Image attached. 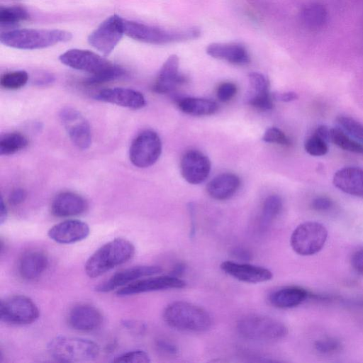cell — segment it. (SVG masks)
Returning a JSON list of instances; mask_svg holds the SVG:
<instances>
[{
    "label": "cell",
    "instance_id": "5b68a950",
    "mask_svg": "<svg viewBox=\"0 0 363 363\" xmlns=\"http://www.w3.org/2000/svg\"><path fill=\"white\" fill-rule=\"evenodd\" d=\"M47 349L50 355L61 362H86L94 360L99 354V346L85 338L57 336L52 339Z\"/></svg>",
    "mask_w": 363,
    "mask_h": 363
},
{
    "label": "cell",
    "instance_id": "d6986e66",
    "mask_svg": "<svg viewBox=\"0 0 363 363\" xmlns=\"http://www.w3.org/2000/svg\"><path fill=\"white\" fill-rule=\"evenodd\" d=\"M95 98L99 101L133 109H140L146 104L145 99L140 92L128 88L104 89L99 91Z\"/></svg>",
    "mask_w": 363,
    "mask_h": 363
},
{
    "label": "cell",
    "instance_id": "e575fe53",
    "mask_svg": "<svg viewBox=\"0 0 363 363\" xmlns=\"http://www.w3.org/2000/svg\"><path fill=\"white\" fill-rule=\"evenodd\" d=\"M337 122L349 135L363 144V124L349 116H339Z\"/></svg>",
    "mask_w": 363,
    "mask_h": 363
},
{
    "label": "cell",
    "instance_id": "8fae6325",
    "mask_svg": "<svg viewBox=\"0 0 363 363\" xmlns=\"http://www.w3.org/2000/svg\"><path fill=\"white\" fill-rule=\"evenodd\" d=\"M59 60L69 67L91 75L100 74L114 65L94 52L82 49L68 50L60 55Z\"/></svg>",
    "mask_w": 363,
    "mask_h": 363
},
{
    "label": "cell",
    "instance_id": "7a4b0ae2",
    "mask_svg": "<svg viewBox=\"0 0 363 363\" xmlns=\"http://www.w3.org/2000/svg\"><path fill=\"white\" fill-rule=\"evenodd\" d=\"M72 38V34L64 30L23 28L2 33L0 41L16 49L36 50L69 41Z\"/></svg>",
    "mask_w": 363,
    "mask_h": 363
},
{
    "label": "cell",
    "instance_id": "7dc6e473",
    "mask_svg": "<svg viewBox=\"0 0 363 363\" xmlns=\"http://www.w3.org/2000/svg\"><path fill=\"white\" fill-rule=\"evenodd\" d=\"M272 95L274 99H277L284 102H289L298 99L297 94L293 91L284 92Z\"/></svg>",
    "mask_w": 363,
    "mask_h": 363
},
{
    "label": "cell",
    "instance_id": "f1b7e54d",
    "mask_svg": "<svg viewBox=\"0 0 363 363\" xmlns=\"http://www.w3.org/2000/svg\"><path fill=\"white\" fill-rule=\"evenodd\" d=\"M282 208V200L278 195H271L264 201L260 217L259 228L265 231L273 220L280 213Z\"/></svg>",
    "mask_w": 363,
    "mask_h": 363
},
{
    "label": "cell",
    "instance_id": "52a82bcc",
    "mask_svg": "<svg viewBox=\"0 0 363 363\" xmlns=\"http://www.w3.org/2000/svg\"><path fill=\"white\" fill-rule=\"evenodd\" d=\"M328 230L321 223L307 221L299 224L293 231L290 244L298 255L309 256L318 253L324 247Z\"/></svg>",
    "mask_w": 363,
    "mask_h": 363
},
{
    "label": "cell",
    "instance_id": "277c9868",
    "mask_svg": "<svg viewBox=\"0 0 363 363\" xmlns=\"http://www.w3.org/2000/svg\"><path fill=\"white\" fill-rule=\"evenodd\" d=\"M124 32L128 37L143 43L164 45L197 38L201 35L198 28L167 30L160 27L124 19Z\"/></svg>",
    "mask_w": 363,
    "mask_h": 363
},
{
    "label": "cell",
    "instance_id": "c3c4849f",
    "mask_svg": "<svg viewBox=\"0 0 363 363\" xmlns=\"http://www.w3.org/2000/svg\"><path fill=\"white\" fill-rule=\"evenodd\" d=\"M313 134H315L317 136H318L319 138H322L323 140H324L327 143L328 141H330V129H328L325 125H320V126H318L315 129V130Z\"/></svg>",
    "mask_w": 363,
    "mask_h": 363
},
{
    "label": "cell",
    "instance_id": "74e56055",
    "mask_svg": "<svg viewBox=\"0 0 363 363\" xmlns=\"http://www.w3.org/2000/svg\"><path fill=\"white\" fill-rule=\"evenodd\" d=\"M114 362L122 363H147L150 362V357L143 350H133L123 353L113 359Z\"/></svg>",
    "mask_w": 363,
    "mask_h": 363
},
{
    "label": "cell",
    "instance_id": "2e32d148",
    "mask_svg": "<svg viewBox=\"0 0 363 363\" xmlns=\"http://www.w3.org/2000/svg\"><path fill=\"white\" fill-rule=\"evenodd\" d=\"M220 269L230 277L246 283L265 282L273 277L269 269L248 263L225 261L221 263Z\"/></svg>",
    "mask_w": 363,
    "mask_h": 363
},
{
    "label": "cell",
    "instance_id": "816d5d0a",
    "mask_svg": "<svg viewBox=\"0 0 363 363\" xmlns=\"http://www.w3.org/2000/svg\"><path fill=\"white\" fill-rule=\"evenodd\" d=\"M7 218V208L4 202L3 199L1 200V208H0V223L2 225Z\"/></svg>",
    "mask_w": 363,
    "mask_h": 363
},
{
    "label": "cell",
    "instance_id": "d590c367",
    "mask_svg": "<svg viewBox=\"0 0 363 363\" xmlns=\"http://www.w3.org/2000/svg\"><path fill=\"white\" fill-rule=\"evenodd\" d=\"M248 78L250 88L251 89L250 96L269 94V81L264 75L259 72H251Z\"/></svg>",
    "mask_w": 363,
    "mask_h": 363
},
{
    "label": "cell",
    "instance_id": "ac0fdd59",
    "mask_svg": "<svg viewBox=\"0 0 363 363\" xmlns=\"http://www.w3.org/2000/svg\"><path fill=\"white\" fill-rule=\"evenodd\" d=\"M67 321L69 326L77 331L91 332L101 326L103 316L96 307L79 303L69 311Z\"/></svg>",
    "mask_w": 363,
    "mask_h": 363
},
{
    "label": "cell",
    "instance_id": "d4e9b609",
    "mask_svg": "<svg viewBox=\"0 0 363 363\" xmlns=\"http://www.w3.org/2000/svg\"><path fill=\"white\" fill-rule=\"evenodd\" d=\"M240 186V178L232 173H223L215 177L206 186L208 195L216 200L232 197Z\"/></svg>",
    "mask_w": 363,
    "mask_h": 363
},
{
    "label": "cell",
    "instance_id": "44dd1931",
    "mask_svg": "<svg viewBox=\"0 0 363 363\" xmlns=\"http://www.w3.org/2000/svg\"><path fill=\"white\" fill-rule=\"evenodd\" d=\"M87 208L86 200L80 195L72 191H63L53 199L51 212L60 218L80 215Z\"/></svg>",
    "mask_w": 363,
    "mask_h": 363
},
{
    "label": "cell",
    "instance_id": "f6af8a7d",
    "mask_svg": "<svg viewBox=\"0 0 363 363\" xmlns=\"http://www.w3.org/2000/svg\"><path fill=\"white\" fill-rule=\"evenodd\" d=\"M351 264L356 272L363 275V248L357 250L352 255Z\"/></svg>",
    "mask_w": 363,
    "mask_h": 363
},
{
    "label": "cell",
    "instance_id": "8992f818",
    "mask_svg": "<svg viewBox=\"0 0 363 363\" xmlns=\"http://www.w3.org/2000/svg\"><path fill=\"white\" fill-rule=\"evenodd\" d=\"M237 330L244 338L260 342L277 341L288 334L287 327L269 316L250 314L240 318Z\"/></svg>",
    "mask_w": 363,
    "mask_h": 363
},
{
    "label": "cell",
    "instance_id": "603a6c76",
    "mask_svg": "<svg viewBox=\"0 0 363 363\" xmlns=\"http://www.w3.org/2000/svg\"><path fill=\"white\" fill-rule=\"evenodd\" d=\"M333 183L347 194L363 198V169L355 167L342 168L335 173Z\"/></svg>",
    "mask_w": 363,
    "mask_h": 363
},
{
    "label": "cell",
    "instance_id": "bcb514c9",
    "mask_svg": "<svg viewBox=\"0 0 363 363\" xmlns=\"http://www.w3.org/2000/svg\"><path fill=\"white\" fill-rule=\"evenodd\" d=\"M156 345L160 351L166 354H174L178 352V349L176 345L164 340H158Z\"/></svg>",
    "mask_w": 363,
    "mask_h": 363
},
{
    "label": "cell",
    "instance_id": "60d3db41",
    "mask_svg": "<svg viewBox=\"0 0 363 363\" xmlns=\"http://www.w3.org/2000/svg\"><path fill=\"white\" fill-rule=\"evenodd\" d=\"M273 95L269 93L260 96H250L248 103L257 109L269 111L273 108Z\"/></svg>",
    "mask_w": 363,
    "mask_h": 363
},
{
    "label": "cell",
    "instance_id": "ffe728a7",
    "mask_svg": "<svg viewBox=\"0 0 363 363\" xmlns=\"http://www.w3.org/2000/svg\"><path fill=\"white\" fill-rule=\"evenodd\" d=\"M179 60L176 55H172L167 59L154 83V91L167 94L185 82V77L179 72Z\"/></svg>",
    "mask_w": 363,
    "mask_h": 363
},
{
    "label": "cell",
    "instance_id": "8d00e7d4",
    "mask_svg": "<svg viewBox=\"0 0 363 363\" xmlns=\"http://www.w3.org/2000/svg\"><path fill=\"white\" fill-rule=\"evenodd\" d=\"M327 143L326 141L313 134L306 140L304 148L312 156H322L328 151Z\"/></svg>",
    "mask_w": 363,
    "mask_h": 363
},
{
    "label": "cell",
    "instance_id": "4dcf8cb0",
    "mask_svg": "<svg viewBox=\"0 0 363 363\" xmlns=\"http://www.w3.org/2000/svg\"><path fill=\"white\" fill-rule=\"evenodd\" d=\"M330 141L342 150L363 154V144L351 138L342 128L330 129Z\"/></svg>",
    "mask_w": 363,
    "mask_h": 363
},
{
    "label": "cell",
    "instance_id": "7402d4cb",
    "mask_svg": "<svg viewBox=\"0 0 363 363\" xmlns=\"http://www.w3.org/2000/svg\"><path fill=\"white\" fill-rule=\"evenodd\" d=\"M206 51L213 58L236 65H247L250 61V55L245 47L237 43H213L207 46Z\"/></svg>",
    "mask_w": 363,
    "mask_h": 363
},
{
    "label": "cell",
    "instance_id": "ba28073f",
    "mask_svg": "<svg viewBox=\"0 0 363 363\" xmlns=\"http://www.w3.org/2000/svg\"><path fill=\"white\" fill-rule=\"evenodd\" d=\"M39 315L38 306L26 296L13 295L1 301L0 318L6 323L16 325L31 324Z\"/></svg>",
    "mask_w": 363,
    "mask_h": 363
},
{
    "label": "cell",
    "instance_id": "d6a6232c",
    "mask_svg": "<svg viewBox=\"0 0 363 363\" xmlns=\"http://www.w3.org/2000/svg\"><path fill=\"white\" fill-rule=\"evenodd\" d=\"M28 80V74L24 70L6 72L1 75V86L6 89H18L23 87Z\"/></svg>",
    "mask_w": 363,
    "mask_h": 363
},
{
    "label": "cell",
    "instance_id": "3957f363",
    "mask_svg": "<svg viewBox=\"0 0 363 363\" xmlns=\"http://www.w3.org/2000/svg\"><path fill=\"white\" fill-rule=\"evenodd\" d=\"M163 319L178 330L201 333L212 325V318L204 308L187 301H174L164 310Z\"/></svg>",
    "mask_w": 363,
    "mask_h": 363
},
{
    "label": "cell",
    "instance_id": "b9f144b4",
    "mask_svg": "<svg viewBox=\"0 0 363 363\" xmlns=\"http://www.w3.org/2000/svg\"><path fill=\"white\" fill-rule=\"evenodd\" d=\"M236 85L232 82H224L217 89V97L219 101L225 102L230 100L236 94Z\"/></svg>",
    "mask_w": 363,
    "mask_h": 363
},
{
    "label": "cell",
    "instance_id": "4fadbf2b",
    "mask_svg": "<svg viewBox=\"0 0 363 363\" xmlns=\"http://www.w3.org/2000/svg\"><path fill=\"white\" fill-rule=\"evenodd\" d=\"M186 281L179 277L169 275L150 276L136 280L116 291L118 296H126L141 293L155 291L182 289L185 287Z\"/></svg>",
    "mask_w": 363,
    "mask_h": 363
},
{
    "label": "cell",
    "instance_id": "e0dca14e",
    "mask_svg": "<svg viewBox=\"0 0 363 363\" xmlns=\"http://www.w3.org/2000/svg\"><path fill=\"white\" fill-rule=\"evenodd\" d=\"M90 233L89 226L82 220H66L54 225L48 232L49 238L60 244H72L86 239Z\"/></svg>",
    "mask_w": 363,
    "mask_h": 363
},
{
    "label": "cell",
    "instance_id": "cb8c5ba5",
    "mask_svg": "<svg viewBox=\"0 0 363 363\" xmlns=\"http://www.w3.org/2000/svg\"><path fill=\"white\" fill-rule=\"evenodd\" d=\"M48 265V259L44 252L39 250L26 251L20 257L18 270L20 276L26 280L39 278Z\"/></svg>",
    "mask_w": 363,
    "mask_h": 363
},
{
    "label": "cell",
    "instance_id": "681fc988",
    "mask_svg": "<svg viewBox=\"0 0 363 363\" xmlns=\"http://www.w3.org/2000/svg\"><path fill=\"white\" fill-rule=\"evenodd\" d=\"M233 255L241 260H249L250 259V253L244 249L236 248L233 250Z\"/></svg>",
    "mask_w": 363,
    "mask_h": 363
},
{
    "label": "cell",
    "instance_id": "f35d334b",
    "mask_svg": "<svg viewBox=\"0 0 363 363\" xmlns=\"http://www.w3.org/2000/svg\"><path fill=\"white\" fill-rule=\"evenodd\" d=\"M262 140L269 143H276L281 145H289L290 139L286 134L277 128H267L262 137Z\"/></svg>",
    "mask_w": 363,
    "mask_h": 363
},
{
    "label": "cell",
    "instance_id": "4316f807",
    "mask_svg": "<svg viewBox=\"0 0 363 363\" xmlns=\"http://www.w3.org/2000/svg\"><path fill=\"white\" fill-rule=\"evenodd\" d=\"M179 108L184 113L195 116H209L218 110V104L214 101L195 97H186L178 101Z\"/></svg>",
    "mask_w": 363,
    "mask_h": 363
},
{
    "label": "cell",
    "instance_id": "9a60e30c",
    "mask_svg": "<svg viewBox=\"0 0 363 363\" xmlns=\"http://www.w3.org/2000/svg\"><path fill=\"white\" fill-rule=\"evenodd\" d=\"M181 174L189 184H199L203 182L209 175L211 162L203 152L191 150L182 157L180 163Z\"/></svg>",
    "mask_w": 363,
    "mask_h": 363
},
{
    "label": "cell",
    "instance_id": "7bdbcfd3",
    "mask_svg": "<svg viewBox=\"0 0 363 363\" xmlns=\"http://www.w3.org/2000/svg\"><path fill=\"white\" fill-rule=\"evenodd\" d=\"M332 200L325 196L316 197L311 202L312 208L318 211H328L332 207Z\"/></svg>",
    "mask_w": 363,
    "mask_h": 363
},
{
    "label": "cell",
    "instance_id": "ab89813d",
    "mask_svg": "<svg viewBox=\"0 0 363 363\" xmlns=\"http://www.w3.org/2000/svg\"><path fill=\"white\" fill-rule=\"evenodd\" d=\"M315 349L323 354H333L341 347L340 342L333 337H325L317 340L314 345Z\"/></svg>",
    "mask_w": 363,
    "mask_h": 363
},
{
    "label": "cell",
    "instance_id": "5bb4252c",
    "mask_svg": "<svg viewBox=\"0 0 363 363\" xmlns=\"http://www.w3.org/2000/svg\"><path fill=\"white\" fill-rule=\"evenodd\" d=\"M162 269L159 266L143 265L123 269L115 273L108 279L95 287V291L101 293L111 291L123 287L140 279L160 274Z\"/></svg>",
    "mask_w": 363,
    "mask_h": 363
},
{
    "label": "cell",
    "instance_id": "f546056e",
    "mask_svg": "<svg viewBox=\"0 0 363 363\" xmlns=\"http://www.w3.org/2000/svg\"><path fill=\"white\" fill-rule=\"evenodd\" d=\"M28 145V138L23 134L18 132L6 133L0 138V155L15 154L26 148Z\"/></svg>",
    "mask_w": 363,
    "mask_h": 363
},
{
    "label": "cell",
    "instance_id": "83f0119b",
    "mask_svg": "<svg viewBox=\"0 0 363 363\" xmlns=\"http://www.w3.org/2000/svg\"><path fill=\"white\" fill-rule=\"evenodd\" d=\"M327 18L325 7L319 3L308 4L301 12L302 23L306 28L313 30L322 28L326 23Z\"/></svg>",
    "mask_w": 363,
    "mask_h": 363
},
{
    "label": "cell",
    "instance_id": "ee69618b",
    "mask_svg": "<svg viewBox=\"0 0 363 363\" xmlns=\"http://www.w3.org/2000/svg\"><path fill=\"white\" fill-rule=\"evenodd\" d=\"M27 197V192L25 189L18 188L11 191L9 197V203L13 206L22 203Z\"/></svg>",
    "mask_w": 363,
    "mask_h": 363
},
{
    "label": "cell",
    "instance_id": "1f68e13d",
    "mask_svg": "<svg viewBox=\"0 0 363 363\" xmlns=\"http://www.w3.org/2000/svg\"><path fill=\"white\" fill-rule=\"evenodd\" d=\"M29 13L20 6H1L0 9V24L1 26H11L28 20Z\"/></svg>",
    "mask_w": 363,
    "mask_h": 363
},
{
    "label": "cell",
    "instance_id": "7c38bea8",
    "mask_svg": "<svg viewBox=\"0 0 363 363\" xmlns=\"http://www.w3.org/2000/svg\"><path fill=\"white\" fill-rule=\"evenodd\" d=\"M60 118L72 143L81 150L91 144V132L89 122L77 110L66 107L60 113Z\"/></svg>",
    "mask_w": 363,
    "mask_h": 363
},
{
    "label": "cell",
    "instance_id": "484cf974",
    "mask_svg": "<svg viewBox=\"0 0 363 363\" xmlns=\"http://www.w3.org/2000/svg\"><path fill=\"white\" fill-rule=\"evenodd\" d=\"M308 292L297 286H289L273 291L269 296L270 303L278 308H291L303 303L308 297Z\"/></svg>",
    "mask_w": 363,
    "mask_h": 363
},
{
    "label": "cell",
    "instance_id": "30bf717a",
    "mask_svg": "<svg viewBox=\"0 0 363 363\" xmlns=\"http://www.w3.org/2000/svg\"><path fill=\"white\" fill-rule=\"evenodd\" d=\"M124 32V19L113 14L104 20L88 37L89 43L108 56L118 45Z\"/></svg>",
    "mask_w": 363,
    "mask_h": 363
},
{
    "label": "cell",
    "instance_id": "9c48e42d",
    "mask_svg": "<svg viewBox=\"0 0 363 363\" xmlns=\"http://www.w3.org/2000/svg\"><path fill=\"white\" fill-rule=\"evenodd\" d=\"M162 152V142L157 133L151 130L140 133L133 140L129 158L131 163L139 168L154 164Z\"/></svg>",
    "mask_w": 363,
    "mask_h": 363
},
{
    "label": "cell",
    "instance_id": "f907efd6",
    "mask_svg": "<svg viewBox=\"0 0 363 363\" xmlns=\"http://www.w3.org/2000/svg\"><path fill=\"white\" fill-rule=\"evenodd\" d=\"M186 269V266L183 263L177 264L173 268L172 273L170 274L172 276L179 277Z\"/></svg>",
    "mask_w": 363,
    "mask_h": 363
},
{
    "label": "cell",
    "instance_id": "6da1fadb",
    "mask_svg": "<svg viewBox=\"0 0 363 363\" xmlns=\"http://www.w3.org/2000/svg\"><path fill=\"white\" fill-rule=\"evenodd\" d=\"M133 244L123 238H116L102 245L87 259L84 269L91 278L98 277L130 260L135 254Z\"/></svg>",
    "mask_w": 363,
    "mask_h": 363
},
{
    "label": "cell",
    "instance_id": "836d02e7",
    "mask_svg": "<svg viewBox=\"0 0 363 363\" xmlns=\"http://www.w3.org/2000/svg\"><path fill=\"white\" fill-rule=\"evenodd\" d=\"M124 73L125 70L121 67L114 64L106 71L98 74L91 75L86 79L85 84L87 85L103 84L120 78Z\"/></svg>",
    "mask_w": 363,
    "mask_h": 363
}]
</instances>
